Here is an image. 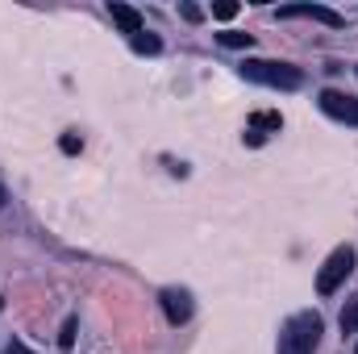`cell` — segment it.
<instances>
[{
	"label": "cell",
	"mask_w": 358,
	"mask_h": 354,
	"mask_svg": "<svg viewBox=\"0 0 358 354\" xmlns=\"http://www.w3.org/2000/svg\"><path fill=\"white\" fill-rule=\"evenodd\" d=\"M242 80H250V84H267V88H300L304 84V71L300 67H292V63H271V59H246L242 67Z\"/></svg>",
	"instance_id": "6da1fadb"
},
{
	"label": "cell",
	"mask_w": 358,
	"mask_h": 354,
	"mask_svg": "<svg viewBox=\"0 0 358 354\" xmlns=\"http://www.w3.org/2000/svg\"><path fill=\"white\" fill-rule=\"evenodd\" d=\"M317 342H321V317L317 313H296L279 334V354H313Z\"/></svg>",
	"instance_id": "7a4b0ae2"
},
{
	"label": "cell",
	"mask_w": 358,
	"mask_h": 354,
	"mask_svg": "<svg viewBox=\"0 0 358 354\" xmlns=\"http://www.w3.org/2000/svg\"><path fill=\"white\" fill-rule=\"evenodd\" d=\"M350 271H355V250H350V246H338V250L325 259L321 275H317V292H321V296H334Z\"/></svg>",
	"instance_id": "3957f363"
},
{
	"label": "cell",
	"mask_w": 358,
	"mask_h": 354,
	"mask_svg": "<svg viewBox=\"0 0 358 354\" xmlns=\"http://www.w3.org/2000/svg\"><path fill=\"white\" fill-rule=\"evenodd\" d=\"M321 108L334 117V121H346V125H358V96L350 92H338V88H325L321 92Z\"/></svg>",
	"instance_id": "277c9868"
},
{
	"label": "cell",
	"mask_w": 358,
	"mask_h": 354,
	"mask_svg": "<svg viewBox=\"0 0 358 354\" xmlns=\"http://www.w3.org/2000/svg\"><path fill=\"white\" fill-rule=\"evenodd\" d=\"M292 17H313V21L329 25V29H342L346 25V17L338 8H325V4H283L279 8V21H292Z\"/></svg>",
	"instance_id": "5b68a950"
},
{
	"label": "cell",
	"mask_w": 358,
	"mask_h": 354,
	"mask_svg": "<svg viewBox=\"0 0 358 354\" xmlns=\"http://www.w3.org/2000/svg\"><path fill=\"white\" fill-rule=\"evenodd\" d=\"M163 313H167L171 325H183V321L192 317V296H187L183 288H167V292H163Z\"/></svg>",
	"instance_id": "8992f818"
},
{
	"label": "cell",
	"mask_w": 358,
	"mask_h": 354,
	"mask_svg": "<svg viewBox=\"0 0 358 354\" xmlns=\"http://www.w3.org/2000/svg\"><path fill=\"white\" fill-rule=\"evenodd\" d=\"M108 17L117 21V29H121V34H129V38H138V34H142V13H138L134 4L108 0Z\"/></svg>",
	"instance_id": "52a82bcc"
},
{
	"label": "cell",
	"mask_w": 358,
	"mask_h": 354,
	"mask_svg": "<svg viewBox=\"0 0 358 354\" xmlns=\"http://www.w3.org/2000/svg\"><path fill=\"white\" fill-rule=\"evenodd\" d=\"M217 42H221V46H234V50H242V46H255V34H238V29H225V34H217Z\"/></svg>",
	"instance_id": "ba28073f"
},
{
	"label": "cell",
	"mask_w": 358,
	"mask_h": 354,
	"mask_svg": "<svg viewBox=\"0 0 358 354\" xmlns=\"http://www.w3.org/2000/svg\"><path fill=\"white\" fill-rule=\"evenodd\" d=\"M129 42H134V50H138V55H159V50H163V42H159L155 34H146V29H142L138 38H129Z\"/></svg>",
	"instance_id": "9c48e42d"
},
{
	"label": "cell",
	"mask_w": 358,
	"mask_h": 354,
	"mask_svg": "<svg viewBox=\"0 0 358 354\" xmlns=\"http://www.w3.org/2000/svg\"><path fill=\"white\" fill-rule=\"evenodd\" d=\"M358 330V296L346 300V309H342V334H355Z\"/></svg>",
	"instance_id": "30bf717a"
},
{
	"label": "cell",
	"mask_w": 358,
	"mask_h": 354,
	"mask_svg": "<svg viewBox=\"0 0 358 354\" xmlns=\"http://www.w3.org/2000/svg\"><path fill=\"white\" fill-rule=\"evenodd\" d=\"M279 125H283L279 113H255V117H250V129H259V134H263V129H279Z\"/></svg>",
	"instance_id": "8fae6325"
},
{
	"label": "cell",
	"mask_w": 358,
	"mask_h": 354,
	"mask_svg": "<svg viewBox=\"0 0 358 354\" xmlns=\"http://www.w3.org/2000/svg\"><path fill=\"white\" fill-rule=\"evenodd\" d=\"M76 325H80L76 317H67V321H63V334H59V346H63V351H71V346H76Z\"/></svg>",
	"instance_id": "7c38bea8"
},
{
	"label": "cell",
	"mask_w": 358,
	"mask_h": 354,
	"mask_svg": "<svg viewBox=\"0 0 358 354\" xmlns=\"http://www.w3.org/2000/svg\"><path fill=\"white\" fill-rule=\"evenodd\" d=\"M213 17H217V21H234V17H238V4H234V0H221V4H213Z\"/></svg>",
	"instance_id": "4fadbf2b"
},
{
	"label": "cell",
	"mask_w": 358,
	"mask_h": 354,
	"mask_svg": "<svg viewBox=\"0 0 358 354\" xmlns=\"http://www.w3.org/2000/svg\"><path fill=\"white\" fill-rule=\"evenodd\" d=\"M59 146H63V155H80V150H84V138H80V134H63Z\"/></svg>",
	"instance_id": "5bb4252c"
},
{
	"label": "cell",
	"mask_w": 358,
	"mask_h": 354,
	"mask_svg": "<svg viewBox=\"0 0 358 354\" xmlns=\"http://www.w3.org/2000/svg\"><path fill=\"white\" fill-rule=\"evenodd\" d=\"M179 13H183V17H187V21H200V17H204V13H200V8H196V4H179Z\"/></svg>",
	"instance_id": "9a60e30c"
},
{
	"label": "cell",
	"mask_w": 358,
	"mask_h": 354,
	"mask_svg": "<svg viewBox=\"0 0 358 354\" xmlns=\"http://www.w3.org/2000/svg\"><path fill=\"white\" fill-rule=\"evenodd\" d=\"M4 354H34V351H25L21 342H13V346H8V351H4Z\"/></svg>",
	"instance_id": "2e32d148"
},
{
	"label": "cell",
	"mask_w": 358,
	"mask_h": 354,
	"mask_svg": "<svg viewBox=\"0 0 358 354\" xmlns=\"http://www.w3.org/2000/svg\"><path fill=\"white\" fill-rule=\"evenodd\" d=\"M8 204V192H4V179H0V208Z\"/></svg>",
	"instance_id": "e0dca14e"
},
{
	"label": "cell",
	"mask_w": 358,
	"mask_h": 354,
	"mask_svg": "<svg viewBox=\"0 0 358 354\" xmlns=\"http://www.w3.org/2000/svg\"><path fill=\"white\" fill-rule=\"evenodd\" d=\"M0 309H4V300H0Z\"/></svg>",
	"instance_id": "ac0fdd59"
},
{
	"label": "cell",
	"mask_w": 358,
	"mask_h": 354,
	"mask_svg": "<svg viewBox=\"0 0 358 354\" xmlns=\"http://www.w3.org/2000/svg\"><path fill=\"white\" fill-rule=\"evenodd\" d=\"M355 354H358V351H355Z\"/></svg>",
	"instance_id": "d6986e66"
}]
</instances>
